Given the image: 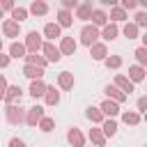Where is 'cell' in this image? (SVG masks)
<instances>
[{
  "label": "cell",
  "mask_w": 147,
  "mask_h": 147,
  "mask_svg": "<svg viewBox=\"0 0 147 147\" xmlns=\"http://www.w3.org/2000/svg\"><path fill=\"white\" fill-rule=\"evenodd\" d=\"M2 32H5L7 37H18L21 25H18V23H14V21L9 18V21H5V23H2Z\"/></svg>",
  "instance_id": "11"
},
{
  "label": "cell",
  "mask_w": 147,
  "mask_h": 147,
  "mask_svg": "<svg viewBox=\"0 0 147 147\" xmlns=\"http://www.w3.org/2000/svg\"><path fill=\"white\" fill-rule=\"evenodd\" d=\"M23 76H25V78H30V80H41V76H44V69H37V67H30V64H25V67H23Z\"/></svg>",
  "instance_id": "12"
},
{
  "label": "cell",
  "mask_w": 147,
  "mask_h": 147,
  "mask_svg": "<svg viewBox=\"0 0 147 147\" xmlns=\"http://www.w3.org/2000/svg\"><path fill=\"white\" fill-rule=\"evenodd\" d=\"M124 37L136 39V37H138V28H136L133 23H126V25H124Z\"/></svg>",
  "instance_id": "35"
},
{
  "label": "cell",
  "mask_w": 147,
  "mask_h": 147,
  "mask_svg": "<svg viewBox=\"0 0 147 147\" xmlns=\"http://www.w3.org/2000/svg\"><path fill=\"white\" fill-rule=\"evenodd\" d=\"M44 34H46L48 39H55V37H60V25H57V23H46V28H44Z\"/></svg>",
  "instance_id": "27"
},
{
  "label": "cell",
  "mask_w": 147,
  "mask_h": 147,
  "mask_svg": "<svg viewBox=\"0 0 147 147\" xmlns=\"http://www.w3.org/2000/svg\"><path fill=\"white\" fill-rule=\"evenodd\" d=\"M145 108H147V99H145V96H142V99H138V110H140V113H142V110H145Z\"/></svg>",
  "instance_id": "43"
},
{
  "label": "cell",
  "mask_w": 147,
  "mask_h": 147,
  "mask_svg": "<svg viewBox=\"0 0 147 147\" xmlns=\"http://www.w3.org/2000/svg\"><path fill=\"white\" fill-rule=\"evenodd\" d=\"M44 92H46V83L44 80H32L30 83V94L37 99V96H44Z\"/></svg>",
  "instance_id": "17"
},
{
  "label": "cell",
  "mask_w": 147,
  "mask_h": 147,
  "mask_svg": "<svg viewBox=\"0 0 147 147\" xmlns=\"http://www.w3.org/2000/svg\"><path fill=\"white\" fill-rule=\"evenodd\" d=\"M44 96H46V103H48V106H55V103L60 101V92H57L55 87H48V85H46V92H44Z\"/></svg>",
  "instance_id": "21"
},
{
  "label": "cell",
  "mask_w": 147,
  "mask_h": 147,
  "mask_svg": "<svg viewBox=\"0 0 147 147\" xmlns=\"http://www.w3.org/2000/svg\"><path fill=\"white\" fill-rule=\"evenodd\" d=\"M5 92H7V80L5 76H0V99H5Z\"/></svg>",
  "instance_id": "40"
},
{
  "label": "cell",
  "mask_w": 147,
  "mask_h": 147,
  "mask_svg": "<svg viewBox=\"0 0 147 147\" xmlns=\"http://www.w3.org/2000/svg\"><path fill=\"white\" fill-rule=\"evenodd\" d=\"M5 101H7V106H16V101H21V87H18V85L7 87V92H5Z\"/></svg>",
  "instance_id": "7"
},
{
  "label": "cell",
  "mask_w": 147,
  "mask_h": 147,
  "mask_svg": "<svg viewBox=\"0 0 147 147\" xmlns=\"http://www.w3.org/2000/svg\"><path fill=\"white\" fill-rule=\"evenodd\" d=\"M25 62L30 64V67H37V69H44L48 62L41 57V55H37V53H32V55H25Z\"/></svg>",
  "instance_id": "16"
},
{
  "label": "cell",
  "mask_w": 147,
  "mask_h": 147,
  "mask_svg": "<svg viewBox=\"0 0 147 147\" xmlns=\"http://www.w3.org/2000/svg\"><path fill=\"white\" fill-rule=\"evenodd\" d=\"M106 67H108V69H119V67H122V57H119V55L106 57Z\"/></svg>",
  "instance_id": "34"
},
{
  "label": "cell",
  "mask_w": 147,
  "mask_h": 147,
  "mask_svg": "<svg viewBox=\"0 0 147 147\" xmlns=\"http://www.w3.org/2000/svg\"><path fill=\"white\" fill-rule=\"evenodd\" d=\"M106 21H108L106 11H101V9H94V11H92V23H94V28H96V25H106Z\"/></svg>",
  "instance_id": "26"
},
{
  "label": "cell",
  "mask_w": 147,
  "mask_h": 147,
  "mask_svg": "<svg viewBox=\"0 0 147 147\" xmlns=\"http://www.w3.org/2000/svg\"><path fill=\"white\" fill-rule=\"evenodd\" d=\"M76 9H78L76 14H78V18H80V21L92 18V11H94V9H92V2H85V5H80V7H76Z\"/></svg>",
  "instance_id": "18"
},
{
  "label": "cell",
  "mask_w": 147,
  "mask_h": 147,
  "mask_svg": "<svg viewBox=\"0 0 147 147\" xmlns=\"http://www.w3.org/2000/svg\"><path fill=\"white\" fill-rule=\"evenodd\" d=\"M115 87H117L119 92H124V94H126V92H133V83H131L126 76H122V74L115 76Z\"/></svg>",
  "instance_id": "8"
},
{
  "label": "cell",
  "mask_w": 147,
  "mask_h": 147,
  "mask_svg": "<svg viewBox=\"0 0 147 147\" xmlns=\"http://www.w3.org/2000/svg\"><path fill=\"white\" fill-rule=\"evenodd\" d=\"M90 140L94 142V147H103V145H106V136H103L99 129H92V131H90Z\"/></svg>",
  "instance_id": "23"
},
{
  "label": "cell",
  "mask_w": 147,
  "mask_h": 147,
  "mask_svg": "<svg viewBox=\"0 0 147 147\" xmlns=\"http://www.w3.org/2000/svg\"><path fill=\"white\" fill-rule=\"evenodd\" d=\"M25 51H30V53H37V51H41V46H44V41H41V34L37 32V30H32V32H28V37H25Z\"/></svg>",
  "instance_id": "1"
},
{
  "label": "cell",
  "mask_w": 147,
  "mask_h": 147,
  "mask_svg": "<svg viewBox=\"0 0 147 147\" xmlns=\"http://www.w3.org/2000/svg\"><path fill=\"white\" fill-rule=\"evenodd\" d=\"M138 2L136 0H122V9H136Z\"/></svg>",
  "instance_id": "38"
},
{
  "label": "cell",
  "mask_w": 147,
  "mask_h": 147,
  "mask_svg": "<svg viewBox=\"0 0 147 147\" xmlns=\"http://www.w3.org/2000/svg\"><path fill=\"white\" fill-rule=\"evenodd\" d=\"M53 126H55V122H53L51 117H41V119H39V129H41L44 133H48V131H53Z\"/></svg>",
  "instance_id": "33"
},
{
  "label": "cell",
  "mask_w": 147,
  "mask_h": 147,
  "mask_svg": "<svg viewBox=\"0 0 147 147\" xmlns=\"http://www.w3.org/2000/svg\"><path fill=\"white\" fill-rule=\"evenodd\" d=\"M9 57H25V46L23 44H18V41H14L11 46H9Z\"/></svg>",
  "instance_id": "22"
},
{
  "label": "cell",
  "mask_w": 147,
  "mask_h": 147,
  "mask_svg": "<svg viewBox=\"0 0 147 147\" xmlns=\"http://www.w3.org/2000/svg\"><path fill=\"white\" fill-rule=\"evenodd\" d=\"M67 140H69L74 147H83V145H85V138H83V133H80L78 129H69V133H67Z\"/></svg>",
  "instance_id": "10"
},
{
  "label": "cell",
  "mask_w": 147,
  "mask_h": 147,
  "mask_svg": "<svg viewBox=\"0 0 147 147\" xmlns=\"http://www.w3.org/2000/svg\"><path fill=\"white\" fill-rule=\"evenodd\" d=\"M103 136H115L117 133V122H113V119H106L103 122V131H101Z\"/></svg>",
  "instance_id": "29"
},
{
  "label": "cell",
  "mask_w": 147,
  "mask_h": 147,
  "mask_svg": "<svg viewBox=\"0 0 147 147\" xmlns=\"http://www.w3.org/2000/svg\"><path fill=\"white\" fill-rule=\"evenodd\" d=\"M30 11H32L34 16H44V14L48 11V5H46V2H32V5H30Z\"/></svg>",
  "instance_id": "28"
},
{
  "label": "cell",
  "mask_w": 147,
  "mask_h": 147,
  "mask_svg": "<svg viewBox=\"0 0 147 147\" xmlns=\"http://www.w3.org/2000/svg\"><path fill=\"white\" fill-rule=\"evenodd\" d=\"M74 21H71V11H67V9H60L57 11V25L60 28H69Z\"/></svg>",
  "instance_id": "19"
},
{
  "label": "cell",
  "mask_w": 147,
  "mask_h": 147,
  "mask_svg": "<svg viewBox=\"0 0 147 147\" xmlns=\"http://www.w3.org/2000/svg\"><path fill=\"white\" fill-rule=\"evenodd\" d=\"M41 51H44V60H46V62H57V60L62 57V55H60V51H57L51 41H46V44L41 46Z\"/></svg>",
  "instance_id": "5"
},
{
  "label": "cell",
  "mask_w": 147,
  "mask_h": 147,
  "mask_svg": "<svg viewBox=\"0 0 147 147\" xmlns=\"http://www.w3.org/2000/svg\"><path fill=\"white\" fill-rule=\"evenodd\" d=\"M41 117H44V108H41V106H32V108H28V113H25V124L37 126Z\"/></svg>",
  "instance_id": "4"
},
{
  "label": "cell",
  "mask_w": 147,
  "mask_h": 147,
  "mask_svg": "<svg viewBox=\"0 0 147 147\" xmlns=\"http://www.w3.org/2000/svg\"><path fill=\"white\" fill-rule=\"evenodd\" d=\"M57 85H60L62 90H71V87H74V74L62 71V74L57 76Z\"/></svg>",
  "instance_id": "14"
},
{
  "label": "cell",
  "mask_w": 147,
  "mask_h": 147,
  "mask_svg": "<svg viewBox=\"0 0 147 147\" xmlns=\"http://www.w3.org/2000/svg\"><path fill=\"white\" fill-rule=\"evenodd\" d=\"M106 94H108V99H110V101H115V103H122V101L126 99V94H124V92H119L115 85H108V87H106Z\"/></svg>",
  "instance_id": "15"
},
{
  "label": "cell",
  "mask_w": 147,
  "mask_h": 147,
  "mask_svg": "<svg viewBox=\"0 0 147 147\" xmlns=\"http://www.w3.org/2000/svg\"><path fill=\"white\" fill-rule=\"evenodd\" d=\"M0 16H2V9H0Z\"/></svg>",
  "instance_id": "46"
},
{
  "label": "cell",
  "mask_w": 147,
  "mask_h": 147,
  "mask_svg": "<svg viewBox=\"0 0 147 147\" xmlns=\"http://www.w3.org/2000/svg\"><path fill=\"white\" fill-rule=\"evenodd\" d=\"M122 122H124V124L136 126V124L140 122V115H138V113H124V115H122Z\"/></svg>",
  "instance_id": "31"
},
{
  "label": "cell",
  "mask_w": 147,
  "mask_h": 147,
  "mask_svg": "<svg viewBox=\"0 0 147 147\" xmlns=\"http://www.w3.org/2000/svg\"><path fill=\"white\" fill-rule=\"evenodd\" d=\"M25 18H28V9H23V7H14L11 9V21L14 23L21 25V21H25Z\"/></svg>",
  "instance_id": "24"
},
{
  "label": "cell",
  "mask_w": 147,
  "mask_h": 147,
  "mask_svg": "<svg viewBox=\"0 0 147 147\" xmlns=\"http://www.w3.org/2000/svg\"><path fill=\"white\" fill-rule=\"evenodd\" d=\"M92 147H94V145H92Z\"/></svg>",
  "instance_id": "47"
},
{
  "label": "cell",
  "mask_w": 147,
  "mask_h": 147,
  "mask_svg": "<svg viewBox=\"0 0 147 147\" xmlns=\"http://www.w3.org/2000/svg\"><path fill=\"white\" fill-rule=\"evenodd\" d=\"M87 117H90V119H92L94 124H99V122H103V115H101V110H99V108H92V106L87 108Z\"/></svg>",
  "instance_id": "30"
},
{
  "label": "cell",
  "mask_w": 147,
  "mask_h": 147,
  "mask_svg": "<svg viewBox=\"0 0 147 147\" xmlns=\"http://www.w3.org/2000/svg\"><path fill=\"white\" fill-rule=\"evenodd\" d=\"M133 25H136V28H138V25H147V14H145V11H138V16H136V23H133Z\"/></svg>",
  "instance_id": "37"
},
{
  "label": "cell",
  "mask_w": 147,
  "mask_h": 147,
  "mask_svg": "<svg viewBox=\"0 0 147 147\" xmlns=\"http://www.w3.org/2000/svg\"><path fill=\"white\" fill-rule=\"evenodd\" d=\"M110 18H113V21H124V18H126V11H124L122 7L115 5V7L110 9Z\"/></svg>",
  "instance_id": "32"
},
{
  "label": "cell",
  "mask_w": 147,
  "mask_h": 147,
  "mask_svg": "<svg viewBox=\"0 0 147 147\" xmlns=\"http://www.w3.org/2000/svg\"><path fill=\"white\" fill-rule=\"evenodd\" d=\"M136 57H138V62H140V67H142V64L147 62V48H142V46L136 48Z\"/></svg>",
  "instance_id": "36"
},
{
  "label": "cell",
  "mask_w": 147,
  "mask_h": 147,
  "mask_svg": "<svg viewBox=\"0 0 147 147\" xmlns=\"http://www.w3.org/2000/svg\"><path fill=\"white\" fill-rule=\"evenodd\" d=\"M57 51H60V55H74V53H76V41H74L71 37H62Z\"/></svg>",
  "instance_id": "6"
},
{
  "label": "cell",
  "mask_w": 147,
  "mask_h": 147,
  "mask_svg": "<svg viewBox=\"0 0 147 147\" xmlns=\"http://www.w3.org/2000/svg\"><path fill=\"white\" fill-rule=\"evenodd\" d=\"M0 9H14V2L5 0V2H0Z\"/></svg>",
  "instance_id": "44"
},
{
  "label": "cell",
  "mask_w": 147,
  "mask_h": 147,
  "mask_svg": "<svg viewBox=\"0 0 147 147\" xmlns=\"http://www.w3.org/2000/svg\"><path fill=\"white\" fill-rule=\"evenodd\" d=\"M117 32H119V30H117V25H115V23H110V25H106V28H103L101 37H103L106 41H113V39L117 37Z\"/></svg>",
  "instance_id": "25"
},
{
  "label": "cell",
  "mask_w": 147,
  "mask_h": 147,
  "mask_svg": "<svg viewBox=\"0 0 147 147\" xmlns=\"http://www.w3.org/2000/svg\"><path fill=\"white\" fill-rule=\"evenodd\" d=\"M96 37H99V30H96L94 25H85V28L80 30V41H83L85 46L96 44Z\"/></svg>",
  "instance_id": "3"
},
{
  "label": "cell",
  "mask_w": 147,
  "mask_h": 147,
  "mask_svg": "<svg viewBox=\"0 0 147 147\" xmlns=\"http://www.w3.org/2000/svg\"><path fill=\"white\" fill-rule=\"evenodd\" d=\"M7 64H9V55H2L0 53V69H5Z\"/></svg>",
  "instance_id": "42"
},
{
  "label": "cell",
  "mask_w": 147,
  "mask_h": 147,
  "mask_svg": "<svg viewBox=\"0 0 147 147\" xmlns=\"http://www.w3.org/2000/svg\"><path fill=\"white\" fill-rule=\"evenodd\" d=\"M101 115H108V117H115L117 113H119V103H115V101H110V99H106L103 103H101Z\"/></svg>",
  "instance_id": "9"
},
{
  "label": "cell",
  "mask_w": 147,
  "mask_h": 147,
  "mask_svg": "<svg viewBox=\"0 0 147 147\" xmlns=\"http://www.w3.org/2000/svg\"><path fill=\"white\" fill-rule=\"evenodd\" d=\"M0 51H2V39H0Z\"/></svg>",
  "instance_id": "45"
},
{
  "label": "cell",
  "mask_w": 147,
  "mask_h": 147,
  "mask_svg": "<svg viewBox=\"0 0 147 147\" xmlns=\"http://www.w3.org/2000/svg\"><path fill=\"white\" fill-rule=\"evenodd\" d=\"M90 55L94 60H103L106 57V44H92L90 46Z\"/></svg>",
  "instance_id": "20"
},
{
  "label": "cell",
  "mask_w": 147,
  "mask_h": 147,
  "mask_svg": "<svg viewBox=\"0 0 147 147\" xmlns=\"http://www.w3.org/2000/svg\"><path fill=\"white\" fill-rule=\"evenodd\" d=\"M142 78H145V69H142L140 64L129 67V80H131V83H140Z\"/></svg>",
  "instance_id": "13"
},
{
  "label": "cell",
  "mask_w": 147,
  "mask_h": 147,
  "mask_svg": "<svg viewBox=\"0 0 147 147\" xmlns=\"http://www.w3.org/2000/svg\"><path fill=\"white\" fill-rule=\"evenodd\" d=\"M9 147H25V142H23L21 138H11V140H9Z\"/></svg>",
  "instance_id": "41"
},
{
  "label": "cell",
  "mask_w": 147,
  "mask_h": 147,
  "mask_svg": "<svg viewBox=\"0 0 147 147\" xmlns=\"http://www.w3.org/2000/svg\"><path fill=\"white\" fill-rule=\"evenodd\" d=\"M7 122L9 124H21V122H25V110L21 108V106H7Z\"/></svg>",
  "instance_id": "2"
},
{
  "label": "cell",
  "mask_w": 147,
  "mask_h": 147,
  "mask_svg": "<svg viewBox=\"0 0 147 147\" xmlns=\"http://www.w3.org/2000/svg\"><path fill=\"white\" fill-rule=\"evenodd\" d=\"M71 7L76 9V7H78V2H76V0H64V2H62V9H67V11H69Z\"/></svg>",
  "instance_id": "39"
}]
</instances>
